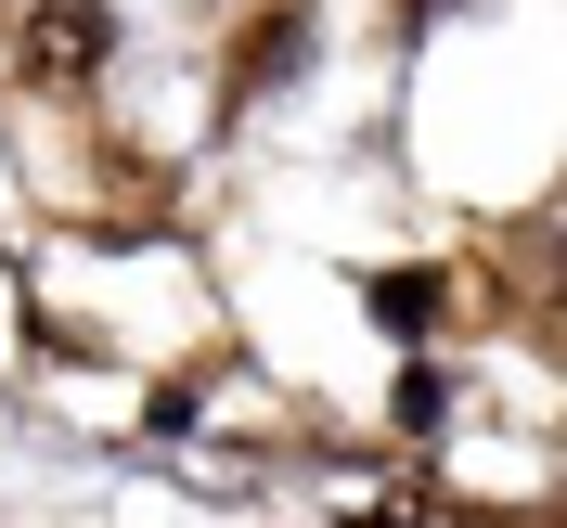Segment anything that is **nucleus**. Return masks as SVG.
<instances>
[{"mask_svg":"<svg viewBox=\"0 0 567 528\" xmlns=\"http://www.w3.org/2000/svg\"><path fill=\"white\" fill-rule=\"evenodd\" d=\"M104 39H116L104 0H39V13H27V65H39V77H91V65H104Z\"/></svg>","mask_w":567,"mask_h":528,"instance_id":"nucleus-1","label":"nucleus"},{"mask_svg":"<svg viewBox=\"0 0 567 528\" xmlns=\"http://www.w3.org/2000/svg\"><path fill=\"white\" fill-rule=\"evenodd\" d=\"M361 297H374V322H388V335H425V322H439V283H425V271H374Z\"/></svg>","mask_w":567,"mask_h":528,"instance_id":"nucleus-2","label":"nucleus"},{"mask_svg":"<svg viewBox=\"0 0 567 528\" xmlns=\"http://www.w3.org/2000/svg\"><path fill=\"white\" fill-rule=\"evenodd\" d=\"M297 65H310V39H297V27H284V39H258V52H246V91H284Z\"/></svg>","mask_w":567,"mask_h":528,"instance_id":"nucleus-3","label":"nucleus"},{"mask_svg":"<svg viewBox=\"0 0 567 528\" xmlns=\"http://www.w3.org/2000/svg\"><path fill=\"white\" fill-rule=\"evenodd\" d=\"M439 413H452V374H400V425H413V438H425V425H439Z\"/></svg>","mask_w":567,"mask_h":528,"instance_id":"nucleus-4","label":"nucleus"},{"mask_svg":"<svg viewBox=\"0 0 567 528\" xmlns=\"http://www.w3.org/2000/svg\"><path fill=\"white\" fill-rule=\"evenodd\" d=\"M361 528H425V516H361Z\"/></svg>","mask_w":567,"mask_h":528,"instance_id":"nucleus-5","label":"nucleus"}]
</instances>
